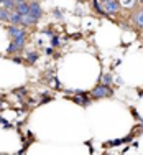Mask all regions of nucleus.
Returning a JSON list of instances; mask_svg holds the SVG:
<instances>
[{
	"instance_id": "nucleus-1",
	"label": "nucleus",
	"mask_w": 143,
	"mask_h": 155,
	"mask_svg": "<svg viewBox=\"0 0 143 155\" xmlns=\"http://www.w3.org/2000/svg\"><path fill=\"white\" fill-rule=\"evenodd\" d=\"M89 94H91L92 99H102V98H112L113 91L109 88V86H105V84H99V86H96Z\"/></svg>"
},
{
	"instance_id": "nucleus-2",
	"label": "nucleus",
	"mask_w": 143,
	"mask_h": 155,
	"mask_svg": "<svg viewBox=\"0 0 143 155\" xmlns=\"http://www.w3.org/2000/svg\"><path fill=\"white\" fill-rule=\"evenodd\" d=\"M28 5H30V12H28V15H30L31 20L36 23V21L41 18V13H43V12H41V7H40V2H38V0H31Z\"/></svg>"
},
{
	"instance_id": "nucleus-3",
	"label": "nucleus",
	"mask_w": 143,
	"mask_h": 155,
	"mask_svg": "<svg viewBox=\"0 0 143 155\" xmlns=\"http://www.w3.org/2000/svg\"><path fill=\"white\" fill-rule=\"evenodd\" d=\"M118 8H120V3H118L117 0H107V2H104V10H105V13H109V15L117 13Z\"/></svg>"
},
{
	"instance_id": "nucleus-4",
	"label": "nucleus",
	"mask_w": 143,
	"mask_h": 155,
	"mask_svg": "<svg viewBox=\"0 0 143 155\" xmlns=\"http://www.w3.org/2000/svg\"><path fill=\"white\" fill-rule=\"evenodd\" d=\"M7 31L12 35V38H20V36H26L25 30H21V28H18L16 25H10L7 26Z\"/></svg>"
},
{
	"instance_id": "nucleus-5",
	"label": "nucleus",
	"mask_w": 143,
	"mask_h": 155,
	"mask_svg": "<svg viewBox=\"0 0 143 155\" xmlns=\"http://www.w3.org/2000/svg\"><path fill=\"white\" fill-rule=\"evenodd\" d=\"M8 21H10L12 25H21V15L16 10H12L10 17H8Z\"/></svg>"
},
{
	"instance_id": "nucleus-6",
	"label": "nucleus",
	"mask_w": 143,
	"mask_h": 155,
	"mask_svg": "<svg viewBox=\"0 0 143 155\" xmlns=\"http://www.w3.org/2000/svg\"><path fill=\"white\" fill-rule=\"evenodd\" d=\"M133 21H135V25H137L138 28H143V8H140L138 12H135Z\"/></svg>"
},
{
	"instance_id": "nucleus-7",
	"label": "nucleus",
	"mask_w": 143,
	"mask_h": 155,
	"mask_svg": "<svg viewBox=\"0 0 143 155\" xmlns=\"http://www.w3.org/2000/svg\"><path fill=\"white\" fill-rule=\"evenodd\" d=\"M72 101H74L76 104H79V106H87V104H89V98H87V94H86V96L77 94V96H74V98H72Z\"/></svg>"
},
{
	"instance_id": "nucleus-8",
	"label": "nucleus",
	"mask_w": 143,
	"mask_h": 155,
	"mask_svg": "<svg viewBox=\"0 0 143 155\" xmlns=\"http://www.w3.org/2000/svg\"><path fill=\"white\" fill-rule=\"evenodd\" d=\"M92 7H94V10L100 13V15H105V10H104V7L100 5V0H92Z\"/></svg>"
},
{
	"instance_id": "nucleus-9",
	"label": "nucleus",
	"mask_w": 143,
	"mask_h": 155,
	"mask_svg": "<svg viewBox=\"0 0 143 155\" xmlns=\"http://www.w3.org/2000/svg\"><path fill=\"white\" fill-rule=\"evenodd\" d=\"M40 58V55L35 51H30V53H26V63H30V64H33V63H36V60Z\"/></svg>"
},
{
	"instance_id": "nucleus-10",
	"label": "nucleus",
	"mask_w": 143,
	"mask_h": 155,
	"mask_svg": "<svg viewBox=\"0 0 143 155\" xmlns=\"http://www.w3.org/2000/svg\"><path fill=\"white\" fill-rule=\"evenodd\" d=\"M8 17H10V12L3 7H0V21H8Z\"/></svg>"
},
{
	"instance_id": "nucleus-11",
	"label": "nucleus",
	"mask_w": 143,
	"mask_h": 155,
	"mask_svg": "<svg viewBox=\"0 0 143 155\" xmlns=\"http://www.w3.org/2000/svg\"><path fill=\"white\" fill-rule=\"evenodd\" d=\"M50 43H51V46H53V48H58L59 45H61V42H59V36H58L56 33H54V35L51 36V40H50Z\"/></svg>"
},
{
	"instance_id": "nucleus-12",
	"label": "nucleus",
	"mask_w": 143,
	"mask_h": 155,
	"mask_svg": "<svg viewBox=\"0 0 143 155\" xmlns=\"http://www.w3.org/2000/svg\"><path fill=\"white\" fill-rule=\"evenodd\" d=\"M110 83H112V76H110V74H104L102 76V84L110 86Z\"/></svg>"
},
{
	"instance_id": "nucleus-13",
	"label": "nucleus",
	"mask_w": 143,
	"mask_h": 155,
	"mask_svg": "<svg viewBox=\"0 0 143 155\" xmlns=\"http://www.w3.org/2000/svg\"><path fill=\"white\" fill-rule=\"evenodd\" d=\"M7 51L8 53H16V51H20V50H18V46H16L15 43L12 42L10 45H8V48H7Z\"/></svg>"
},
{
	"instance_id": "nucleus-14",
	"label": "nucleus",
	"mask_w": 143,
	"mask_h": 155,
	"mask_svg": "<svg viewBox=\"0 0 143 155\" xmlns=\"http://www.w3.org/2000/svg\"><path fill=\"white\" fill-rule=\"evenodd\" d=\"M53 13H54V17H56V18H61V10H59V8H54V12H53Z\"/></svg>"
},
{
	"instance_id": "nucleus-15",
	"label": "nucleus",
	"mask_w": 143,
	"mask_h": 155,
	"mask_svg": "<svg viewBox=\"0 0 143 155\" xmlns=\"http://www.w3.org/2000/svg\"><path fill=\"white\" fill-rule=\"evenodd\" d=\"M43 33H45V35H50V36H53V35H54V31H53V30H50V28H45V30H43Z\"/></svg>"
},
{
	"instance_id": "nucleus-16",
	"label": "nucleus",
	"mask_w": 143,
	"mask_h": 155,
	"mask_svg": "<svg viewBox=\"0 0 143 155\" xmlns=\"http://www.w3.org/2000/svg\"><path fill=\"white\" fill-rule=\"evenodd\" d=\"M12 60H13V61H15V63H21V61H23V60H21V58H18V56L12 58Z\"/></svg>"
},
{
	"instance_id": "nucleus-17",
	"label": "nucleus",
	"mask_w": 143,
	"mask_h": 155,
	"mask_svg": "<svg viewBox=\"0 0 143 155\" xmlns=\"http://www.w3.org/2000/svg\"><path fill=\"white\" fill-rule=\"evenodd\" d=\"M46 55H53V46L51 48H46Z\"/></svg>"
},
{
	"instance_id": "nucleus-18",
	"label": "nucleus",
	"mask_w": 143,
	"mask_h": 155,
	"mask_svg": "<svg viewBox=\"0 0 143 155\" xmlns=\"http://www.w3.org/2000/svg\"><path fill=\"white\" fill-rule=\"evenodd\" d=\"M102 2H107V0H102Z\"/></svg>"
},
{
	"instance_id": "nucleus-19",
	"label": "nucleus",
	"mask_w": 143,
	"mask_h": 155,
	"mask_svg": "<svg viewBox=\"0 0 143 155\" xmlns=\"http://www.w3.org/2000/svg\"><path fill=\"white\" fill-rule=\"evenodd\" d=\"M140 2H142V3H143V0H140Z\"/></svg>"
},
{
	"instance_id": "nucleus-20",
	"label": "nucleus",
	"mask_w": 143,
	"mask_h": 155,
	"mask_svg": "<svg viewBox=\"0 0 143 155\" xmlns=\"http://www.w3.org/2000/svg\"><path fill=\"white\" fill-rule=\"evenodd\" d=\"M0 102H2V99H0Z\"/></svg>"
}]
</instances>
